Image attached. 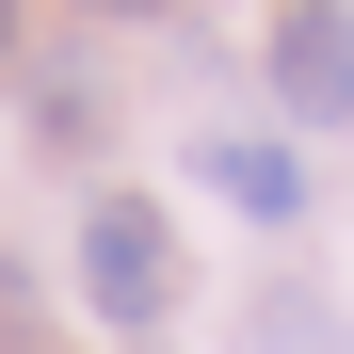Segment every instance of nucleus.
I'll list each match as a JSON object with an SVG mask.
<instances>
[{"mask_svg":"<svg viewBox=\"0 0 354 354\" xmlns=\"http://www.w3.org/2000/svg\"><path fill=\"white\" fill-rule=\"evenodd\" d=\"M81 290H97V322H129V338L177 306V242H161L145 194H97V209H81Z\"/></svg>","mask_w":354,"mask_h":354,"instance_id":"f257e3e1","label":"nucleus"},{"mask_svg":"<svg viewBox=\"0 0 354 354\" xmlns=\"http://www.w3.org/2000/svg\"><path fill=\"white\" fill-rule=\"evenodd\" d=\"M274 113L290 129H338L354 113V0H290L274 17Z\"/></svg>","mask_w":354,"mask_h":354,"instance_id":"f03ea898","label":"nucleus"},{"mask_svg":"<svg viewBox=\"0 0 354 354\" xmlns=\"http://www.w3.org/2000/svg\"><path fill=\"white\" fill-rule=\"evenodd\" d=\"M194 161H209V194H225V209H258V225L306 209V161H290V145H194Z\"/></svg>","mask_w":354,"mask_h":354,"instance_id":"7ed1b4c3","label":"nucleus"},{"mask_svg":"<svg viewBox=\"0 0 354 354\" xmlns=\"http://www.w3.org/2000/svg\"><path fill=\"white\" fill-rule=\"evenodd\" d=\"M97 17H161V0H97Z\"/></svg>","mask_w":354,"mask_h":354,"instance_id":"20e7f679","label":"nucleus"},{"mask_svg":"<svg viewBox=\"0 0 354 354\" xmlns=\"http://www.w3.org/2000/svg\"><path fill=\"white\" fill-rule=\"evenodd\" d=\"M0 48H17V0H0Z\"/></svg>","mask_w":354,"mask_h":354,"instance_id":"39448f33","label":"nucleus"}]
</instances>
